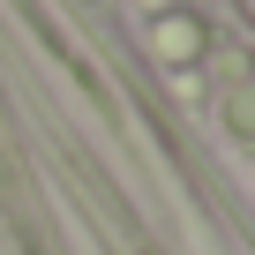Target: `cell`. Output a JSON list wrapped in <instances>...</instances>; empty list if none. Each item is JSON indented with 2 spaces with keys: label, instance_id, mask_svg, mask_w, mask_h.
Here are the masks:
<instances>
[{
  "label": "cell",
  "instance_id": "3957f363",
  "mask_svg": "<svg viewBox=\"0 0 255 255\" xmlns=\"http://www.w3.org/2000/svg\"><path fill=\"white\" fill-rule=\"evenodd\" d=\"M143 8H165V15H173V0H143Z\"/></svg>",
  "mask_w": 255,
  "mask_h": 255
},
{
  "label": "cell",
  "instance_id": "6da1fadb",
  "mask_svg": "<svg viewBox=\"0 0 255 255\" xmlns=\"http://www.w3.org/2000/svg\"><path fill=\"white\" fill-rule=\"evenodd\" d=\"M150 38H158V60H203V45H210V30H203L195 15H180V8H173V15H158V30H150Z\"/></svg>",
  "mask_w": 255,
  "mask_h": 255
},
{
  "label": "cell",
  "instance_id": "7a4b0ae2",
  "mask_svg": "<svg viewBox=\"0 0 255 255\" xmlns=\"http://www.w3.org/2000/svg\"><path fill=\"white\" fill-rule=\"evenodd\" d=\"M225 128H233V135H255V83H240L225 98Z\"/></svg>",
  "mask_w": 255,
  "mask_h": 255
}]
</instances>
